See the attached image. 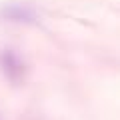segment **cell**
Returning a JSON list of instances; mask_svg holds the SVG:
<instances>
[{"instance_id": "cell-1", "label": "cell", "mask_w": 120, "mask_h": 120, "mask_svg": "<svg viewBox=\"0 0 120 120\" xmlns=\"http://www.w3.org/2000/svg\"><path fill=\"white\" fill-rule=\"evenodd\" d=\"M2 18L14 24H30L36 20V10L28 4H6L2 8Z\"/></svg>"}, {"instance_id": "cell-2", "label": "cell", "mask_w": 120, "mask_h": 120, "mask_svg": "<svg viewBox=\"0 0 120 120\" xmlns=\"http://www.w3.org/2000/svg\"><path fill=\"white\" fill-rule=\"evenodd\" d=\"M0 66L4 70V74L10 80H18L24 76V60L16 54L14 50H4L0 56Z\"/></svg>"}]
</instances>
